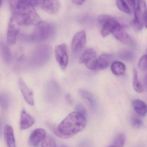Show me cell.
<instances>
[{
	"instance_id": "836d02e7",
	"label": "cell",
	"mask_w": 147,
	"mask_h": 147,
	"mask_svg": "<svg viewBox=\"0 0 147 147\" xmlns=\"http://www.w3.org/2000/svg\"><path fill=\"white\" fill-rule=\"evenodd\" d=\"M145 26H146V28H147V16L146 18V22H145Z\"/></svg>"
},
{
	"instance_id": "9c48e42d",
	"label": "cell",
	"mask_w": 147,
	"mask_h": 147,
	"mask_svg": "<svg viewBox=\"0 0 147 147\" xmlns=\"http://www.w3.org/2000/svg\"><path fill=\"white\" fill-rule=\"evenodd\" d=\"M86 44V34L84 30L77 32L74 36L71 41V48L74 53L80 52L83 50Z\"/></svg>"
},
{
	"instance_id": "277c9868",
	"label": "cell",
	"mask_w": 147,
	"mask_h": 147,
	"mask_svg": "<svg viewBox=\"0 0 147 147\" xmlns=\"http://www.w3.org/2000/svg\"><path fill=\"white\" fill-rule=\"evenodd\" d=\"M98 22L102 26L101 34L103 37H105L112 33L116 27L123 24L117 18L107 15H101L98 16Z\"/></svg>"
},
{
	"instance_id": "f546056e",
	"label": "cell",
	"mask_w": 147,
	"mask_h": 147,
	"mask_svg": "<svg viewBox=\"0 0 147 147\" xmlns=\"http://www.w3.org/2000/svg\"><path fill=\"white\" fill-rule=\"evenodd\" d=\"M86 0H71L72 3L76 5H81L84 3Z\"/></svg>"
},
{
	"instance_id": "cb8c5ba5",
	"label": "cell",
	"mask_w": 147,
	"mask_h": 147,
	"mask_svg": "<svg viewBox=\"0 0 147 147\" xmlns=\"http://www.w3.org/2000/svg\"><path fill=\"white\" fill-rule=\"evenodd\" d=\"M116 4L117 7L121 11L128 14L131 13L130 9L122 0H117V1Z\"/></svg>"
},
{
	"instance_id": "1f68e13d",
	"label": "cell",
	"mask_w": 147,
	"mask_h": 147,
	"mask_svg": "<svg viewBox=\"0 0 147 147\" xmlns=\"http://www.w3.org/2000/svg\"><path fill=\"white\" fill-rule=\"evenodd\" d=\"M67 99L68 100V102H72V98L71 97V96H70L69 95H68L67 96Z\"/></svg>"
},
{
	"instance_id": "9a60e30c",
	"label": "cell",
	"mask_w": 147,
	"mask_h": 147,
	"mask_svg": "<svg viewBox=\"0 0 147 147\" xmlns=\"http://www.w3.org/2000/svg\"><path fill=\"white\" fill-rule=\"evenodd\" d=\"M112 60V56L109 53H103L100 55L97 60L96 69L104 70L108 68Z\"/></svg>"
},
{
	"instance_id": "4dcf8cb0",
	"label": "cell",
	"mask_w": 147,
	"mask_h": 147,
	"mask_svg": "<svg viewBox=\"0 0 147 147\" xmlns=\"http://www.w3.org/2000/svg\"><path fill=\"white\" fill-rule=\"evenodd\" d=\"M143 82H144L145 86L147 89V74L144 76V79H143Z\"/></svg>"
},
{
	"instance_id": "44dd1931",
	"label": "cell",
	"mask_w": 147,
	"mask_h": 147,
	"mask_svg": "<svg viewBox=\"0 0 147 147\" xmlns=\"http://www.w3.org/2000/svg\"><path fill=\"white\" fill-rule=\"evenodd\" d=\"M133 87L136 92L142 93L143 92V87L138 79L137 72L136 70H134V78H133Z\"/></svg>"
},
{
	"instance_id": "4fadbf2b",
	"label": "cell",
	"mask_w": 147,
	"mask_h": 147,
	"mask_svg": "<svg viewBox=\"0 0 147 147\" xmlns=\"http://www.w3.org/2000/svg\"><path fill=\"white\" fill-rule=\"evenodd\" d=\"M35 122V119L31 115L23 110L21 114L20 126L21 129L25 130L32 127Z\"/></svg>"
},
{
	"instance_id": "7402d4cb",
	"label": "cell",
	"mask_w": 147,
	"mask_h": 147,
	"mask_svg": "<svg viewBox=\"0 0 147 147\" xmlns=\"http://www.w3.org/2000/svg\"><path fill=\"white\" fill-rule=\"evenodd\" d=\"M9 105V98L8 96L4 92L0 93V106L3 110L8 109Z\"/></svg>"
},
{
	"instance_id": "3957f363",
	"label": "cell",
	"mask_w": 147,
	"mask_h": 147,
	"mask_svg": "<svg viewBox=\"0 0 147 147\" xmlns=\"http://www.w3.org/2000/svg\"><path fill=\"white\" fill-rule=\"evenodd\" d=\"M147 16L146 3L144 0H139L134 11V18L132 26L136 31H140L143 28Z\"/></svg>"
},
{
	"instance_id": "e575fe53",
	"label": "cell",
	"mask_w": 147,
	"mask_h": 147,
	"mask_svg": "<svg viewBox=\"0 0 147 147\" xmlns=\"http://www.w3.org/2000/svg\"><path fill=\"white\" fill-rule=\"evenodd\" d=\"M3 0H0V7H1V5L2 2Z\"/></svg>"
},
{
	"instance_id": "52a82bcc",
	"label": "cell",
	"mask_w": 147,
	"mask_h": 147,
	"mask_svg": "<svg viewBox=\"0 0 147 147\" xmlns=\"http://www.w3.org/2000/svg\"><path fill=\"white\" fill-rule=\"evenodd\" d=\"M54 52L57 62L61 69L65 70L67 68L69 63V57L66 45L63 44L57 46L55 47Z\"/></svg>"
},
{
	"instance_id": "5bb4252c",
	"label": "cell",
	"mask_w": 147,
	"mask_h": 147,
	"mask_svg": "<svg viewBox=\"0 0 147 147\" xmlns=\"http://www.w3.org/2000/svg\"><path fill=\"white\" fill-rule=\"evenodd\" d=\"M4 136L7 147H16L13 130L10 125L5 126L4 129Z\"/></svg>"
},
{
	"instance_id": "8fae6325",
	"label": "cell",
	"mask_w": 147,
	"mask_h": 147,
	"mask_svg": "<svg viewBox=\"0 0 147 147\" xmlns=\"http://www.w3.org/2000/svg\"><path fill=\"white\" fill-rule=\"evenodd\" d=\"M46 136V132L45 129L38 128L34 129L29 138V144L31 147H38L44 140Z\"/></svg>"
},
{
	"instance_id": "7c38bea8",
	"label": "cell",
	"mask_w": 147,
	"mask_h": 147,
	"mask_svg": "<svg viewBox=\"0 0 147 147\" xmlns=\"http://www.w3.org/2000/svg\"><path fill=\"white\" fill-rule=\"evenodd\" d=\"M19 87L26 102L30 105H34L33 92L27 86L23 79L20 78L19 82Z\"/></svg>"
},
{
	"instance_id": "484cf974",
	"label": "cell",
	"mask_w": 147,
	"mask_h": 147,
	"mask_svg": "<svg viewBox=\"0 0 147 147\" xmlns=\"http://www.w3.org/2000/svg\"><path fill=\"white\" fill-rule=\"evenodd\" d=\"M140 69L143 70H147V55L142 57L139 63Z\"/></svg>"
},
{
	"instance_id": "d6a6232c",
	"label": "cell",
	"mask_w": 147,
	"mask_h": 147,
	"mask_svg": "<svg viewBox=\"0 0 147 147\" xmlns=\"http://www.w3.org/2000/svg\"><path fill=\"white\" fill-rule=\"evenodd\" d=\"M2 129V122L1 120L0 119V136L1 134Z\"/></svg>"
},
{
	"instance_id": "5b68a950",
	"label": "cell",
	"mask_w": 147,
	"mask_h": 147,
	"mask_svg": "<svg viewBox=\"0 0 147 147\" xmlns=\"http://www.w3.org/2000/svg\"><path fill=\"white\" fill-rule=\"evenodd\" d=\"M33 7H38L50 14H55L59 9L58 0H28Z\"/></svg>"
},
{
	"instance_id": "ba28073f",
	"label": "cell",
	"mask_w": 147,
	"mask_h": 147,
	"mask_svg": "<svg viewBox=\"0 0 147 147\" xmlns=\"http://www.w3.org/2000/svg\"><path fill=\"white\" fill-rule=\"evenodd\" d=\"M20 25L13 18L11 17L9 23L7 32V43L9 45H14L16 42L17 36L20 32Z\"/></svg>"
},
{
	"instance_id": "30bf717a",
	"label": "cell",
	"mask_w": 147,
	"mask_h": 147,
	"mask_svg": "<svg viewBox=\"0 0 147 147\" xmlns=\"http://www.w3.org/2000/svg\"><path fill=\"white\" fill-rule=\"evenodd\" d=\"M112 34L117 39L123 44L130 45L134 44L133 39L124 29L123 25H120L116 27Z\"/></svg>"
},
{
	"instance_id": "603a6c76",
	"label": "cell",
	"mask_w": 147,
	"mask_h": 147,
	"mask_svg": "<svg viewBox=\"0 0 147 147\" xmlns=\"http://www.w3.org/2000/svg\"><path fill=\"white\" fill-rule=\"evenodd\" d=\"M41 147H57V144L51 136H46L41 143Z\"/></svg>"
},
{
	"instance_id": "d4e9b609",
	"label": "cell",
	"mask_w": 147,
	"mask_h": 147,
	"mask_svg": "<svg viewBox=\"0 0 147 147\" xmlns=\"http://www.w3.org/2000/svg\"><path fill=\"white\" fill-rule=\"evenodd\" d=\"M119 56L122 59L125 61H130L134 58V54L132 52L125 51L121 53Z\"/></svg>"
},
{
	"instance_id": "83f0119b",
	"label": "cell",
	"mask_w": 147,
	"mask_h": 147,
	"mask_svg": "<svg viewBox=\"0 0 147 147\" xmlns=\"http://www.w3.org/2000/svg\"><path fill=\"white\" fill-rule=\"evenodd\" d=\"M130 9L131 13L134 12L135 8V0H122Z\"/></svg>"
},
{
	"instance_id": "ffe728a7",
	"label": "cell",
	"mask_w": 147,
	"mask_h": 147,
	"mask_svg": "<svg viewBox=\"0 0 147 147\" xmlns=\"http://www.w3.org/2000/svg\"><path fill=\"white\" fill-rule=\"evenodd\" d=\"M80 96L84 98L90 104V106L94 107L96 105V100L93 95L88 91L85 90H80L79 91Z\"/></svg>"
},
{
	"instance_id": "4316f807",
	"label": "cell",
	"mask_w": 147,
	"mask_h": 147,
	"mask_svg": "<svg viewBox=\"0 0 147 147\" xmlns=\"http://www.w3.org/2000/svg\"><path fill=\"white\" fill-rule=\"evenodd\" d=\"M131 122H132L133 126L137 128H140L143 124V122L142 120L140 118L135 116H134L132 117Z\"/></svg>"
},
{
	"instance_id": "ac0fdd59",
	"label": "cell",
	"mask_w": 147,
	"mask_h": 147,
	"mask_svg": "<svg viewBox=\"0 0 147 147\" xmlns=\"http://www.w3.org/2000/svg\"><path fill=\"white\" fill-rule=\"evenodd\" d=\"M0 54L3 59L6 63H9L12 59V55L9 47L3 42H0Z\"/></svg>"
},
{
	"instance_id": "7a4b0ae2",
	"label": "cell",
	"mask_w": 147,
	"mask_h": 147,
	"mask_svg": "<svg viewBox=\"0 0 147 147\" xmlns=\"http://www.w3.org/2000/svg\"><path fill=\"white\" fill-rule=\"evenodd\" d=\"M30 37L32 41L40 42L49 39L53 37L55 32L54 25L52 23L41 21L36 25Z\"/></svg>"
},
{
	"instance_id": "d590c367",
	"label": "cell",
	"mask_w": 147,
	"mask_h": 147,
	"mask_svg": "<svg viewBox=\"0 0 147 147\" xmlns=\"http://www.w3.org/2000/svg\"><path fill=\"white\" fill-rule=\"evenodd\" d=\"M9 1H11V0H9Z\"/></svg>"
},
{
	"instance_id": "d6986e66",
	"label": "cell",
	"mask_w": 147,
	"mask_h": 147,
	"mask_svg": "<svg viewBox=\"0 0 147 147\" xmlns=\"http://www.w3.org/2000/svg\"><path fill=\"white\" fill-rule=\"evenodd\" d=\"M126 140V136L124 134H117L112 143L106 147H123Z\"/></svg>"
},
{
	"instance_id": "8992f818",
	"label": "cell",
	"mask_w": 147,
	"mask_h": 147,
	"mask_svg": "<svg viewBox=\"0 0 147 147\" xmlns=\"http://www.w3.org/2000/svg\"><path fill=\"white\" fill-rule=\"evenodd\" d=\"M96 53L94 49L88 48L84 50L79 59L80 64H84L86 68L90 70H95L97 67Z\"/></svg>"
},
{
	"instance_id": "e0dca14e",
	"label": "cell",
	"mask_w": 147,
	"mask_h": 147,
	"mask_svg": "<svg viewBox=\"0 0 147 147\" xmlns=\"http://www.w3.org/2000/svg\"><path fill=\"white\" fill-rule=\"evenodd\" d=\"M111 69L113 74L116 76H121L125 73L126 69V65L122 62L115 61L111 64Z\"/></svg>"
},
{
	"instance_id": "2e32d148",
	"label": "cell",
	"mask_w": 147,
	"mask_h": 147,
	"mask_svg": "<svg viewBox=\"0 0 147 147\" xmlns=\"http://www.w3.org/2000/svg\"><path fill=\"white\" fill-rule=\"evenodd\" d=\"M133 107L135 112L140 116L144 117L147 113V105L141 100L135 99L132 102Z\"/></svg>"
},
{
	"instance_id": "6da1fadb",
	"label": "cell",
	"mask_w": 147,
	"mask_h": 147,
	"mask_svg": "<svg viewBox=\"0 0 147 147\" xmlns=\"http://www.w3.org/2000/svg\"><path fill=\"white\" fill-rule=\"evenodd\" d=\"M86 120V117L77 111L71 112L54 129L53 133L60 138L69 139L84 129Z\"/></svg>"
},
{
	"instance_id": "f1b7e54d",
	"label": "cell",
	"mask_w": 147,
	"mask_h": 147,
	"mask_svg": "<svg viewBox=\"0 0 147 147\" xmlns=\"http://www.w3.org/2000/svg\"><path fill=\"white\" fill-rule=\"evenodd\" d=\"M76 111L86 117L87 112L84 107L80 104L78 105L76 107Z\"/></svg>"
}]
</instances>
